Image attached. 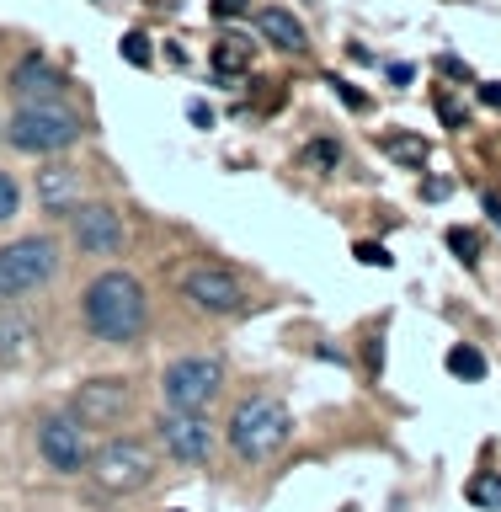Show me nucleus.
Instances as JSON below:
<instances>
[{
	"label": "nucleus",
	"instance_id": "393cba45",
	"mask_svg": "<svg viewBox=\"0 0 501 512\" xmlns=\"http://www.w3.org/2000/svg\"><path fill=\"white\" fill-rule=\"evenodd\" d=\"M491 214H496V224H501V198H491Z\"/></svg>",
	"mask_w": 501,
	"mask_h": 512
},
{
	"label": "nucleus",
	"instance_id": "20e7f679",
	"mask_svg": "<svg viewBox=\"0 0 501 512\" xmlns=\"http://www.w3.org/2000/svg\"><path fill=\"white\" fill-rule=\"evenodd\" d=\"M86 475H91V486L107 491V496L144 491L155 480V448L139 443V438H107L102 448H91Z\"/></svg>",
	"mask_w": 501,
	"mask_h": 512
},
{
	"label": "nucleus",
	"instance_id": "aec40b11",
	"mask_svg": "<svg viewBox=\"0 0 501 512\" xmlns=\"http://www.w3.org/2000/svg\"><path fill=\"white\" fill-rule=\"evenodd\" d=\"M123 59H128V64H150V38L128 32V38H123Z\"/></svg>",
	"mask_w": 501,
	"mask_h": 512
},
{
	"label": "nucleus",
	"instance_id": "b1692460",
	"mask_svg": "<svg viewBox=\"0 0 501 512\" xmlns=\"http://www.w3.org/2000/svg\"><path fill=\"white\" fill-rule=\"evenodd\" d=\"M480 96H486V107H501V86L491 80V86H480Z\"/></svg>",
	"mask_w": 501,
	"mask_h": 512
},
{
	"label": "nucleus",
	"instance_id": "412c9836",
	"mask_svg": "<svg viewBox=\"0 0 501 512\" xmlns=\"http://www.w3.org/2000/svg\"><path fill=\"white\" fill-rule=\"evenodd\" d=\"M251 11V0H214V16H240Z\"/></svg>",
	"mask_w": 501,
	"mask_h": 512
},
{
	"label": "nucleus",
	"instance_id": "9b49d317",
	"mask_svg": "<svg viewBox=\"0 0 501 512\" xmlns=\"http://www.w3.org/2000/svg\"><path fill=\"white\" fill-rule=\"evenodd\" d=\"M70 235L86 256H112V251H123V214L107 203H86L70 214Z\"/></svg>",
	"mask_w": 501,
	"mask_h": 512
},
{
	"label": "nucleus",
	"instance_id": "f257e3e1",
	"mask_svg": "<svg viewBox=\"0 0 501 512\" xmlns=\"http://www.w3.org/2000/svg\"><path fill=\"white\" fill-rule=\"evenodd\" d=\"M80 310H86V326L96 342H112V347H128L139 342L144 326H150V299H144V283L134 272H102V278H91L86 299H80Z\"/></svg>",
	"mask_w": 501,
	"mask_h": 512
},
{
	"label": "nucleus",
	"instance_id": "f03ea898",
	"mask_svg": "<svg viewBox=\"0 0 501 512\" xmlns=\"http://www.w3.org/2000/svg\"><path fill=\"white\" fill-rule=\"evenodd\" d=\"M224 438H230L235 459L262 464V459H272V454H283V443L294 438V416H288L283 400L251 395V400H240V406L230 411V427H224Z\"/></svg>",
	"mask_w": 501,
	"mask_h": 512
},
{
	"label": "nucleus",
	"instance_id": "423d86ee",
	"mask_svg": "<svg viewBox=\"0 0 501 512\" xmlns=\"http://www.w3.org/2000/svg\"><path fill=\"white\" fill-rule=\"evenodd\" d=\"M224 390V358H176L166 374H160V395H166L171 411H208Z\"/></svg>",
	"mask_w": 501,
	"mask_h": 512
},
{
	"label": "nucleus",
	"instance_id": "f3484780",
	"mask_svg": "<svg viewBox=\"0 0 501 512\" xmlns=\"http://www.w3.org/2000/svg\"><path fill=\"white\" fill-rule=\"evenodd\" d=\"M448 374H459V379H486V358H480L475 347H454V352H448Z\"/></svg>",
	"mask_w": 501,
	"mask_h": 512
},
{
	"label": "nucleus",
	"instance_id": "1a4fd4ad",
	"mask_svg": "<svg viewBox=\"0 0 501 512\" xmlns=\"http://www.w3.org/2000/svg\"><path fill=\"white\" fill-rule=\"evenodd\" d=\"M38 454H43L48 470L80 475L91 464V432L80 427L70 411H59V416H48V422L38 427Z\"/></svg>",
	"mask_w": 501,
	"mask_h": 512
},
{
	"label": "nucleus",
	"instance_id": "4be33fe9",
	"mask_svg": "<svg viewBox=\"0 0 501 512\" xmlns=\"http://www.w3.org/2000/svg\"><path fill=\"white\" fill-rule=\"evenodd\" d=\"M358 256H363V262H374V267H390V251H384V246H358Z\"/></svg>",
	"mask_w": 501,
	"mask_h": 512
},
{
	"label": "nucleus",
	"instance_id": "2eb2a0df",
	"mask_svg": "<svg viewBox=\"0 0 501 512\" xmlns=\"http://www.w3.org/2000/svg\"><path fill=\"white\" fill-rule=\"evenodd\" d=\"M256 32H262V38H267L272 48H294V54H299L304 43H310V38H304V27H299L288 11H278V6L256 11Z\"/></svg>",
	"mask_w": 501,
	"mask_h": 512
},
{
	"label": "nucleus",
	"instance_id": "a211bd4d",
	"mask_svg": "<svg viewBox=\"0 0 501 512\" xmlns=\"http://www.w3.org/2000/svg\"><path fill=\"white\" fill-rule=\"evenodd\" d=\"M336 160H342V144H331V139L304 144V166H315V171H336Z\"/></svg>",
	"mask_w": 501,
	"mask_h": 512
},
{
	"label": "nucleus",
	"instance_id": "9d476101",
	"mask_svg": "<svg viewBox=\"0 0 501 512\" xmlns=\"http://www.w3.org/2000/svg\"><path fill=\"white\" fill-rule=\"evenodd\" d=\"M160 443H166V454L171 459H182V464H208V454H214V422H208L203 411H171L160 416Z\"/></svg>",
	"mask_w": 501,
	"mask_h": 512
},
{
	"label": "nucleus",
	"instance_id": "a878e982",
	"mask_svg": "<svg viewBox=\"0 0 501 512\" xmlns=\"http://www.w3.org/2000/svg\"><path fill=\"white\" fill-rule=\"evenodd\" d=\"M480 6H501V0H480Z\"/></svg>",
	"mask_w": 501,
	"mask_h": 512
},
{
	"label": "nucleus",
	"instance_id": "6ab92c4d",
	"mask_svg": "<svg viewBox=\"0 0 501 512\" xmlns=\"http://www.w3.org/2000/svg\"><path fill=\"white\" fill-rule=\"evenodd\" d=\"M16 203H22V192H16V182H11L6 171H0V224L16 219Z\"/></svg>",
	"mask_w": 501,
	"mask_h": 512
},
{
	"label": "nucleus",
	"instance_id": "4468645a",
	"mask_svg": "<svg viewBox=\"0 0 501 512\" xmlns=\"http://www.w3.org/2000/svg\"><path fill=\"white\" fill-rule=\"evenodd\" d=\"M32 342H38L32 320L16 315V310H0V363H22L32 352Z\"/></svg>",
	"mask_w": 501,
	"mask_h": 512
},
{
	"label": "nucleus",
	"instance_id": "dca6fc26",
	"mask_svg": "<svg viewBox=\"0 0 501 512\" xmlns=\"http://www.w3.org/2000/svg\"><path fill=\"white\" fill-rule=\"evenodd\" d=\"M246 70H251V43L246 38H219L214 43V75L235 80V75H246Z\"/></svg>",
	"mask_w": 501,
	"mask_h": 512
},
{
	"label": "nucleus",
	"instance_id": "6e6552de",
	"mask_svg": "<svg viewBox=\"0 0 501 512\" xmlns=\"http://www.w3.org/2000/svg\"><path fill=\"white\" fill-rule=\"evenodd\" d=\"M134 411V390H128V379H86L80 390L70 395V416L86 432H107V427H123V416Z\"/></svg>",
	"mask_w": 501,
	"mask_h": 512
},
{
	"label": "nucleus",
	"instance_id": "ddd939ff",
	"mask_svg": "<svg viewBox=\"0 0 501 512\" xmlns=\"http://www.w3.org/2000/svg\"><path fill=\"white\" fill-rule=\"evenodd\" d=\"M38 208H48V214H75L80 208V171L75 166H43L38 171Z\"/></svg>",
	"mask_w": 501,
	"mask_h": 512
},
{
	"label": "nucleus",
	"instance_id": "0eeeda50",
	"mask_svg": "<svg viewBox=\"0 0 501 512\" xmlns=\"http://www.w3.org/2000/svg\"><path fill=\"white\" fill-rule=\"evenodd\" d=\"M182 299L203 315H240L251 304L246 283H240L224 262H192L182 272Z\"/></svg>",
	"mask_w": 501,
	"mask_h": 512
},
{
	"label": "nucleus",
	"instance_id": "39448f33",
	"mask_svg": "<svg viewBox=\"0 0 501 512\" xmlns=\"http://www.w3.org/2000/svg\"><path fill=\"white\" fill-rule=\"evenodd\" d=\"M59 272V246L48 235H22L0 246V299H27Z\"/></svg>",
	"mask_w": 501,
	"mask_h": 512
},
{
	"label": "nucleus",
	"instance_id": "5701e85b",
	"mask_svg": "<svg viewBox=\"0 0 501 512\" xmlns=\"http://www.w3.org/2000/svg\"><path fill=\"white\" fill-rule=\"evenodd\" d=\"M187 118H192V123H203V128H208V123H214V112H208L203 102H192V107H187Z\"/></svg>",
	"mask_w": 501,
	"mask_h": 512
},
{
	"label": "nucleus",
	"instance_id": "f8f14e48",
	"mask_svg": "<svg viewBox=\"0 0 501 512\" xmlns=\"http://www.w3.org/2000/svg\"><path fill=\"white\" fill-rule=\"evenodd\" d=\"M11 91H16V102H59V91H64V75H59L48 59L27 54V59L11 70Z\"/></svg>",
	"mask_w": 501,
	"mask_h": 512
},
{
	"label": "nucleus",
	"instance_id": "7ed1b4c3",
	"mask_svg": "<svg viewBox=\"0 0 501 512\" xmlns=\"http://www.w3.org/2000/svg\"><path fill=\"white\" fill-rule=\"evenodd\" d=\"M6 139L22 155H59L80 139V112L64 102H22V112L6 123Z\"/></svg>",
	"mask_w": 501,
	"mask_h": 512
}]
</instances>
